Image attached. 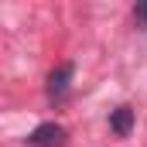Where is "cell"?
Wrapping results in <instances>:
<instances>
[{
    "mask_svg": "<svg viewBox=\"0 0 147 147\" xmlns=\"http://www.w3.org/2000/svg\"><path fill=\"white\" fill-rule=\"evenodd\" d=\"M62 144H65V127L58 123H41L28 137V147H62Z\"/></svg>",
    "mask_w": 147,
    "mask_h": 147,
    "instance_id": "cell-1",
    "label": "cell"
},
{
    "mask_svg": "<svg viewBox=\"0 0 147 147\" xmlns=\"http://www.w3.org/2000/svg\"><path fill=\"white\" fill-rule=\"evenodd\" d=\"M72 72H75L72 65H69V62H62L55 72L48 75V99H51V103L65 99V92H69V86H72Z\"/></svg>",
    "mask_w": 147,
    "mask_h": 147,
    "instance_id": "cell-2",
    "label": "cell"
},
{
    "mask_svg": "<svg viewBox=\"0 0 147 147\" xmlns=\"http://www.w3.org/2000/svg\"><path fill=\"white\" fill-rule=\"evenodd\" d=\"M110 127L120 134V137H127L130 134V127H134V110H127V106H120V110L110 116Z\"/></svg>",
    "mask_w": 147,
    "mask_h": 147,
    "instance_id": "cell-3",
    "label": "cell"
},
{
    "mask_svg": "<svg viewBox=\"0 0 147 147\" xmlns=\"http://www.w3.org/2000/svg\"><path fill=\"white\" fill-rule=\"evenodd\" d=\"M134 17H137L140 28H147V3H137V7H134Z\"/></svg>",
    "mask_w": 147,
    "mask_h": 147,
    "instance_id": "cell-4",
    "label": "cell"
}]
</instances>
